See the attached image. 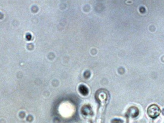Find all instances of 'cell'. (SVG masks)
Returning <instances> with one entry per match:
<instances>
[{"label": "cell", "mask_w": 164, "mask_h": 123, "mask_svg": "<svg viewBox=\"0 0 164 123\" xmlns=\"http://www.w3.org/2000/svg\"><path fill=\"white\" fill-rule=\"evenodd\" d=\"M160 109L156 104H152L147 109V114L151 118H155L159 116Z\"/></svg>", "instance_id": "6da1fadb"}]
</instances>
